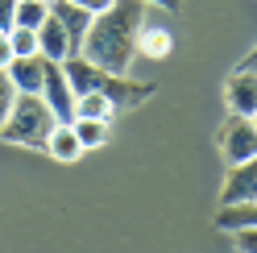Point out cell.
Returning a JSON list of instances; mask_svg holds the SVG:
<instances>
[{
  "label": "cell",
  "instance_id": "6da1fadb",
  "mask_svg": "<svg viewBox=\"0 0 257 253\" xmlns=\"http://www.w3.org/2000/svg\"><path fill=\"white\" fill-rule=\"evenodd\" d=\"M146 0H112L104 13H95L83 38V54L87 62H95L100 71L112 75H128L137 58V38L146 29Z\"/></svg>",
  "mask_w": 257,
  "mask_h": 253
},
{
  "label": "cell",
  "instance_id": "7a4b0ae2",
  "mask_svg": "<svg viewBox=\"0 0 257 253\" xmlns=\"http://www.w3.org/2000/svg\"><path fill=\"white\" fill-rule=\"evenodd\" d=\"M75 96H87V91H104V96L116 104V108H137L141 100L154 96V83H141V79H128V75H112V71H100L95 62H87L83 54H71L62 62Z\"/></svg>",
  "mask_w": 257,
  "mask_h": 253
},
{
  "label": "cell",
  "instance_id": "3957f363",
  "mask_svg": "<svg viewBox=\"0 0 257 253\" xmlns=\"http://www.w3.org/2000/svg\"><path fill=\"white\" fill-rule=\"evenodd\" d=\"M58 116L50 112V104L42 96H25L17 91V100L9 108V120L0 124V141H9V146H29V150H46V141H50Z\"/></svg>",
  "mask_w": 257,
  "mask_h": 253
},
{
  "label": "cell",
  "instance_id": "277c9868",
  "mask_svg": "<svg viewBox=\"0 0 257 253\" xmlns=\"http://www.w3.org/2000/svg\"><path fill=\"white\" fill-rule=\"evenodd\" d=\"M38 96L50 104V112L58 116V124H71L75 120V87L67 71H62V62H50L46 58V71H42V91Z\"/></svg>",
  "mask_w": 257,
  "mask_h": 253
},
{
  "label": "cell",
  "instance_id": "5b68a950",
  "mask_svg": "<svg viewBox=\"0 0 257 253\" xmlns=\"http://www.w3.org/2000/svg\"><path fill=\"white\" fill-rule=\"evenodd\" d=\"M220 150H224V162L228 166L257 158V124H253V116H228V124L220 129Z\"/></svg>",
  "mask_w": 257,
  "mask_h": 253
},
{
  "label": "cell",
  "instance_id": "8992f818",
  "mask_svg": "<svg viewBox=\"0 0 257 253\" xmlns=\"http://www.w3.org/2000/svg\"><path fill=\"white\" fill-rule=\"evenodd\" d=\"M224 104H228V116H253L257 112V71L253 67H236L228 75Z\"/></svg>",
  "mask_w": 257,
  "mask_h": 253
},
{
  "label": "cell",
  "instance_id": "52a82bcc",
  "mask_svg": "<svg viewBox=\"0 0 257 253\" xmlns=\"http://www.w3.org/2000/svg\"><path fill=\"white\" fill-rule=\"evenodd\" d=\"M253 199H257V158L228 166V179H224V187H220V208L253 203Z\"/></svg>",
  "mask_w": 257,
  "mask_h": 253
},
{
  "label": "cell",
  "instance_id": "ba28073f",
  "mask_svg": "<svg viewBox=\"0 0 257 253\" xmlns=\"http://www.w3.org/2000/svg\"><path fill=\"white\" fill-rule=\"evenodd\" d=\"M38 50H42V58H50V62H67L71 54H79L75 42H71V34H67L54 17H46V21L38 25Z\"/></svg>",
  "mask_w": 257,
  "mask_h": 253
},
{
  "label": "cell",
  "instance_id": "9c48e42d",
  "mask_svg": "<svg viewBox=\"0 0 257 253\" xmlns=\"http://www.w3.org/2000/svg\"><path fill=\"white\" fill-rule=\"evenodd\" d=\"M50 17L71 34L75 50H83V38H87V25H91V13H87V9H79L75 0H50Z\"/></svg>",
  "mask_w": 257,
  "mask_h": 253
},
{
  "label": "cell",
  "instance_id": "30bf717a",
  "mask_svg": "<svg viewBox=\"0 0 257 253\" xmlns=\"http://www.w3.org/2000/svg\"><path fill=\"white\" fill-rule=\"evenodd\" d=\"M42 71H46V58H42V54H34V58H13V62H9L13 87L25 91V96H38V91H42Z\"/></svg>",
  "mask_w": 257,
  "mask_h": 253
},
{
  "label": "cell",
  "instance_id": "8fae6325",
  "mask_svg": "<svg viewBox=\"0 0 257 253\" xmlns=\"http://www.w3.org/2000/svg\"><path fill=\"white\" fill-rule=\"evenodd\" d=\"M46 154H50L54 162H79V158H83V146H79L71 124H54L50 141H46Z\"/></svg>",
  "mask_w": 257,
  "mask_h": 253
},
{
  "label": "cell",
  "instance_id": "7c38bea8",
  "mask_svg": "<svg viewBox=\"0 0 257 253\" xmlns=\"http://www.w3.org/2000/svg\"><path fill=\"white\" fill-rule=\"evenodd\" d=\"M174 50V34L170 29H141V38H137V54L141 58H150V62H162L166 54Z\"/></svg>",
  "mask_w": 257,
  "mask_h": 253
},
{
  "label": "cell",
  "instance_id": "4fadbf2b",
  "mask_svg": "<svg viewBox=\"0 0 257 253\" xmlns=\"http://www.w3.org/2000/svg\"><path fill=\"white\" fill-rule=\"evenodd\" d=\"M116 112L120 108L112 104L104 91H87V96H75V116H87V120H116Z\"/></svg>",
  "mask_w": 257,
  "mask_h": 253
},
{
  "label": "cell",
  "instance_id": "5bb4252c",
  "mask_svg": "<svg viewBox=\"0 0 257 253\" xmlns=\"http://www.w3.org/2000/svg\"><path fill=\"white\" fill-rule=\"evenodd\" d=\"M216 228H220V232L257 228V199H253V203H232V208H220V212H216Z\"/></svg>",
  "mask_w": 257,
  "mask_h": 253
},
{
  "label": "cell",
  "instance_id": "9a60e30c",
  "mask_svg": "<svg viewBox=\"0 0 257 253\" xmlns=\"http://www.w3.org/2000/svg\"><path fill=\"white\" fill-rule=\"evenodd\" d=\"M71 129H75L79 146H83V154H87V150H100V146H108L112 124H108V120H87V116H75V120H71Z\"/></svg>",
  "mask_w": 257,
  "mask_h": 253
},
{
  "label": "cell",
  "instance_id": "2e32d148",
  "mask_svg": "<svg viewBox=\"0 0 257 253\" xmlns=\"http://www.w3.org/2000/svg\"><path fill=\"white\" fill-rule=\"evenodd\" d=\"M46 17H50V0H17V25L21 29H38Z\"/></svg>",
  "mask_w": 257,
  "mask_h": 253
},
{
  "label": "cell",
  "instance_id": "e0dca14e",
  "mask_svg": "<svg viewBox=\"0 0 257 253\" xmlns=\"http://www.w3.org/2000/svg\"><path fill=\"white\" fill-rule=\"evenodd\" d=\"M9 42H13V58H34V54H42L38 50V29H9Z\"/></svg>",
  "mask_w": 257,
  "mask_h": 253
},
{
  "label": "cell",
  "instance_id": "ac0fdd59",
  "mask_svg": "<svg viewBox=\"0 0 257 253\" xmlns=\"http://www.w3.org/2000/svg\"><path fill=\"white\" fill-rule=\"evenodd\" d=\"M13 100H17V87H13L9 71H0V124L9 120V108H13Z\"/></svg>",
  "mask_w": 257,
  "mask_h": 253
},
{
  "label": "cell",
  "instance_id": "d6986e66",
  "mask_svg": "<svg viewBox=\"0 0 257 253\" xmlns=\"http://www.w3.org/2000/svg\"><path fill=\"white\" fill-rule=\"evenodd\" d=\"M232 241H236V253H257V228H236Z\"/></svg>",
  "mask_w": 257,
  "mask_h": 253
},
{
  "label": "cell",
  "instance_id": "ffe728a7",
  "mask_svg": "<svg viewBox=\"0 0 257 253\" xmlns=\"http://www.w3.org/2000/svg\"><path fill=\"white\" fill-rule=\"evenodd\" d=\"M13 25H17V0H0V34H9Z\"/></svg>",
  "mask_w": 257,
  "mask_h": 253
},
{
  "label": "cell",
  "instance_id": "44dd1931",
  "mask_svg": "<svg viewBox=\"0 0 257 253\" xmlns=\"http://www.w3.org/2000/svg\"><path fill=\"white\" fill-rule=\"evenodd\" d=\"M9 62H13V42L9 34H0V71H9Z\"/></svg>",
  "mask_w": 257,
  "mask_h": 253
},
{
  "label": "cell",
  "instance_id": "7402d4cb",
  "mask_svg": "<svg viewBox=\"0 0 257 253\" xmlns=\"http://www.w3.org/2000/svg\"><path fill=\"white\" fill-rule=\"evenodd\" d=\"M75 5H79V9H87L91 17H95V13H104V9L112 5V0H75Z\"/></svg>",
  "mask_w": 257,
  "mask_h": 253
},
{
  "label": "cell",
  "instance_id": "603a6c76",
  "mask_svg": "<svg viewBox=\"0 0 257 253\" xmlns=\"http://www.w3.org/2000/svg\"><path fill=\"white\" fill-rule=\"evenodd\" d=\"M146 5H158V9H166V13H179L183 0H146Z\"/></svg>",
  "mask_w": 257,
  "mask_h": 253
},
{
  "label": "cell",
  "instance_id": "cb8c5ba5",
  "mask_svg": "<svg viewBox=\"0 0 257 253\" xmlns=\"http://www.w3.org/2000/svg\"><path fill=\"white\" fill-rule=\"evenodd\" d=\"M240 67H253V71H257V54H253V58H249V62H240Z\"/></svg>",
  "mask_w": 257,
  "mask_h": 253
},
{
  "label": "cell",
  "instance_id": "d4e9b609",
  "mask_svg": "<svg viewBox=\"0 0 257 253\" xmlns=\"http://www.w3.org/2000/svg\"><path fill=\"white\" fill-rule=\"evenodd\" d=\"M253 124H257V112H253Z\"/></svg>",
  "mask_w": 257,
  "mask_h": 253
}]
</instances>
